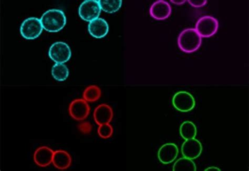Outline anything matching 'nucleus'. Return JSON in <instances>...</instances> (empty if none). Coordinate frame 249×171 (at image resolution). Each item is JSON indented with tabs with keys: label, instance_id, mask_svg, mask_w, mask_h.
<instances>
[{
	"label": "nucleus",
	"instance_id": "obj_1",
	"mask_svg": "<svg viewBox=\"0 0 249 171\" xmlns=\"http://www.w3.org/2000/svg\"><path fill=\"white\" fill-rule=\"evenodd\" d=\"M40 20L43 29L49 32L60 31L67 24V18L64 12L57 9L45 12Z\"/></svg>",
	"mask_w": 249,
	"mask_h": 171
},
{
	"label": "nucleus",
	"instance_id": "obj_2",
	"mask_svg": "<svg viewBox=\"0 0 249 171\" xmlns=\"http://www.w3.org/2000/svg\"><path fill=\"white\" fill-rule=\"evenodd\" d=\"M202 38L195 29L183 30L178 38L179 49L186 54H192L200 47Z\"/></svg>",
	"mask_w": 249,
	"mask_h": 171
},
{
	"label": "nucleus",
	"instance_id": "obj_3",
	"mask_svg": "<svg viewBox=\"0 0 249 171\" xmlns=\"http://www.w3.org/2000/svg\"><path fill=\"white\" fill-rule=\"evenodd\" d=\"M43 29L40 19L36 18H29L25 19L22 23L20 32L24 38L35 39L41 35Z\"/></svg>",
	"mask_w": 249,
	"mask_h": 171
},
{
	"label": "nucleus",
	"instance_id": "obj_4",
	"mask_svg": "<svg viewBox=\"0 0 249 171\" xmlns=\"http://www.w3.org/2000/svg\"><path fill=\"white\" fill-rule=\"evenodd\" d=\"M101 11L99 1L86 0L80 5L78 14L83 20L90 22L99 18Z\"/></svg>",
	"mask_w": 249,
	"mask_h": 171
},
{
	"label": "nucleus",
	"instance_id": "obj_5",
	"mask_svg": "<svg viewBox=\"0 0 249 171\" xmlns=\"http://www.w3.org/2000/svg\"><path fill=\"white\" fill-rule=\"evenodd\" d=\"M218 27L217 19L211 16H205L198 19L195 30L201 37L210 38L217 33Z\"/></svg>",
	"mask_w": 249,
	"mask_h": 171
},
{
	"label": "nucleus",
	"instance_id": "obj_6",
	"mask_svg": "<svg viewBox=\"0 0 249 171\" xmlns=\"http://www.w3.org/2000/svg\"><path fill=\"white\" fill-rule=\"evenodd\" d=\"M49 56L51 60L56 63L64 64L70 60L71 52L66 43L57 42L51 46Z\"/></svg>",
	"mask_w": 249,
	"mask_h": 171
},
{
	"label": "nucleus",
	"instance_id": "obj_7",
	"mask_svg": "<svg viewBox=\"0 0 249 171\" xmlns=\"http://www.w3.org/2000/svg\"><path fill=\"white\" fill-rule=\"evenodd\" d=\"M70 116L77 121H83L89 116L90 108L88 102L83 98H77L71 101L69 105Z\"/></svg>",
	"mask_w": 249,
	"mask_h": 171
},
{
	"label": "nucleus",
	"instance_id": "obj_8",
	"mask_svg": "<svg viewBox=\"0 0 249 171\" xmlns=\"http://www.w3.org/2000/svg\"><path fill=\"white\" fill-rule=\"evenodd\" d=\"M174 108L182 113L192 111L195 107V100L193 96L186 91L176 93L173 98Z\"/></svg>",
	"mask_w": 249,
	"mask_h": 171
},
{
	"label": "nucleus",
	"instance_id": "obj_9",
	"mask_svg": "<svg viewBox=\"0 0 249 171\" xmlns=\"http://www.w3.org/2000/svg\"><path fill=\"white\" fill-rule=\"evenodd\" d=\"M172 12L171 6L164 0H159L150 6V15L157 20H164L168 19Z\"/></svg>",
	"mask_w": 249,
	"mask_h": 171
},
{
	"label": "nucleus",
	"instance_id": "obj_10",
	"mask_svg": "<svg viewBox=\"0 0 249 171\" xmlns=\"http://www.w3.org/2000/svg\"><path fill=\"white\" fill-rule=\"evenodd\" d=\"M202 151L201 143L195 138L186 140L182 145L181 153L182 155L190 159H196L200 155Z\"/></svg>",
	"mask_w": 249,
	"mask_h": 171
},
{
	"label": "nucleus",
	"instance_id": "obj_11",
	"mask_svg": "<svg viewBox=\"0 0 249 171\" xmlns=\"http://www.w3.org/2000/svg\"><path fill=\"white\" fill-rule=\"evenodd\" d=\"M178 153V148L175 144L168 143L163 144L158 152L159 160L163 164L171 163L176 160Z\"/></svg>",
	"mask_w": 249,
	"mask_h": 171
},
{
	"label": "nucleus",
	"instance_id": "obj_12",
	"mask_svg": "<svg viewBox=\"0 0 249 171\" xmlns=\"http://www.w3.org/2000/svg\"><path fill=\"white\" fill-rule=\"evenodd\" d=\"M113 116V110L107 104H101L98 105L94 111V120L98 126L110 123L112 121Z\"/></svg>",
	"mask_w": 249,
	"mask_h": 171
},
{
	"label": "nucleus",
	"instance_id": "obj_13",
	"mask_svg": "<svg viewBox=\"0 0 249 171\" xmlns=\"http://www.w3.org/2000/svg\"><path fill=\"white\" fill-rule=\"evenodd\" d=\"M54 151L49 147L43 146L37 148L34 153V159L37 166L47 167L53 161Z\"/></svg>",
	"mask_w": 249,
	"mask_h": 171
},
{
	"label": "nucleus",
	"instance_id": "obj_14",
	"mask_svg": "<svg viewBox=\"0 0 249 171\" xmlns=\"http://www.w3.org/2000/svg\"><path fill=\"white\" fill-rule=\"evenodd\" d=\"M88 30L91 36L96 38H101L108 34L109 25L104 19L98 18L89 22Z\"/></svg>",
	"mask_w": 249,
	"mask_h": 171
},
{
	"label": "nucleus",
	"instance_id": "obj_15",
	"mask_svg": "<svg viewBox=\"0 0 249 171\" xmlns=\"http://www.w3.org/2000/svg\"><path fill=\"white\" fill-rule=\"evenodd\" d=\"M71 156L67 151L62 150L54 151L52 163L56 169L60 170H67L71 166Z\"/></svg>",
	"mask_w": 249,
	"mask_h": 171
},
{
	"label": "nucleus",
	"instance_id": "obj_16",
	"mask_svg": "<svg viewBox=\"0 0 249 171\" xmlns=\"http://www.w3.org/2000/svg\"><path fill=\"white\" fill-rule=\"evenodd\" d=\"M179 133L183 139L187 140L195 138L197 130L194 123L187 121L181 124Z\"/></svg>",
	"mask_w": 249,
	"mask_h": 171
},
{
	"label": "nucleus",
	"instance_id": "obj_17",
	"mask_svg": "<svg viewBox=\"0 0 249 171\" xmlns=\"http://www.w3.org/2000/svg\"><path fill=\"white\" fill-rule=\"evenodd\" d=\"M102 96V91L95 85H89L85 89L83 94V99L88 102H94L100 100Z\"/></svg>",
	"mask_w": 249,
	"mask_h": 171
},
{
	"label": "nucleus",
	"instance_id": "obj_18",
	"mask_svg": "<svg viewBox=\"0 0 249 171\" xmlns=\"http://www.w3.org/2000/svg\"><path fill=\"white\" fill-rule=\"evenodd\" d=\"M70 72L66 65L63 63H56L52 67V75L56 80L62 82L66 80Z\"/></svg>",
	"mask_w": 249,
	"mask_h": 171
},
{
	"label": "nucleus",
	"instance_id": "obj_19",
	"mask_svg": "<svg viewBox=\"0 0 249 171\" xmlns=\"http://www.w3.org/2000/svg\"><path fill=\"white\" fill-rule=\"evenodd\" d=\"M174 171H196V168L193 160L183 157L176 161L173 166Z\"/></svg>",
	"mask_w": 249,
	"mask_h": 171
},
{
	"label": "nucleus",
	"instance_id": "obj_20",
	"mask_svg": "<svg viewBox=\"0 0 249 171\" xmlns=\"http://www.w3.org/2000/svg\"><path fill=\"white\" fill-rule=\"evenodd\" d=\"M102 10L108 13H113L119 11L122 5V0H100Z\"/></svg>",
	"mask_w": 249,
	"mask_h": 171
},
{
	"label": "nucleus",
	"instance_id": "obj_21",
	"mask_svg": "<svg viewBox=\"0 0 249 171\" xmlns=\"http://www.w3.org/2000/svg\"><path fill=\"white\" fill-rule=\"evenodd\" d=\"M98 126L97 133L102 139H107L112 136L114 129L110 123L104 124Z\"/></svg>",
	"mask_w": 249,
	"mask_h": 171
},
{
	"label": "nucleus",
	"instance_id": "obj_22",
	"mask_svg": "<svg viewBox=\"0 0 249 171\" xmlns=\"http://www.w3.org/2000/svg\"><path fill=\"white\" fill-rule=\"evenodd\" d=\"M78 129L83 134H89L92 131L93 127L89 122H83L78 126Z\"/></svg>",
	"mask_w": 249,
	"mask_h": 171
},
{
	"label": "nucleus",
	"instance_id": "obj_23",
	"mask_svg": "<svg viewBox=\"0 0 249 171\" xmlns=\"http://www.w3.org/2000/svg\"><path fill=\"white\" fill-rule=\"evenodd\" d=\"M188 3L195 8H201L207 3L206 0H189Z\"/></svg>",
	"mask_w": 249,
	"mask_h": 171
},
{
	"label": "nucleus",
	"instance_id": "obj_24",
	"mask_svg": "<svg viewBox=\"0 0 249 171\" xmlns=\"http://www.w3.org/2000/svg\"><path fill=\"white\" fill-rule=\"evenodd\" d=\"M170 2L175 4L180 5L184 4L186 1L185 0H171Z\"/></svg>",
	"mask_w": 249,
	"mask_h": 171
},
{
	"label": "nucleus",
	"instance_id": "obj_25",
	"mask_svg": "<svg viewBox=\"0 0 249 171\" xmlns=\"http://www.w3.org/2000/svg\"><path fill=\"white\" fill-rule=\"evenodd\" d=\"M205 171H220L221 170L217 167H211L205 170Z\"/></svg>",
	"mask_w": 249,
	"mask_h": 171
}]
</instances>
